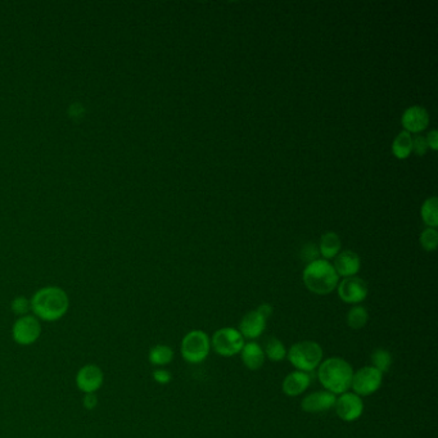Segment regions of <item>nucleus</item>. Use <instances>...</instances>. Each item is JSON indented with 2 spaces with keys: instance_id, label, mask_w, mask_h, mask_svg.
I'll return each mask as SVG.
<instances>
[{
  "instance_id": "obj_1",
  "label": "nucleus",
  "mask_w": 438,
  "mask_h": 438,
  "mask_svg": "<svg viewBox=\"0 0 438 438\" xmlns=\"http://www.w3.org/2000/svg\"><path fill=\"white\" fill-rule=\"evenodd\" d=\"M31 313L40 321H58L67 314L70 308V298L62 288L44 287L33 293L31 300Z\"/></svg>"
},
{
  "instance_id": "obj_2",
  "label": "nucleus",
  "mask_w": 438,
  "mask_h": 438,
  "mask_svg": "<svg viewBox=\"0 0 438 438\" xmlns=\"http://www.w3.org/2000/svg\"><path fill=\"white\" fill-rule=\"evenodd\" d=\"M355 370L353 365L342 358L323 360L318 367V380L328 392L340 396L351 390Z\"/></svg>"
},
{
  "instance_id": "obj_3",
  "label": "nucleus",
  "mask_w": 438,
  "mask_h": 438,
  "mask_svg": "<svg viewBox=\"0 0 438 438\" xmlns=\"http://www.w3.org/2000/svg\"><path fill=\"white\" fill-rule=\"evenodd\" d=\"M302 281L311 293L319 296L330 295L340 283V276L333 265L327 260L319 259L308 264L303 270Z\"/></svg>"
},
{
  "instance_id": "obj_4",
  "label": "nucleus",
  "mask_w": 438,
  "mask_h": 438,
  "mask_svg": "<svg viewBox=\"0 0 438 438\" xmlns=\"http://www.w3.org/2000/svg\"><path fill=\"white\" fill-rule=\"evenodd\" d=\"M323 348L315 340H301L289 347L287 359L298 372L313 373L323 361Z\"/></svg>"
},
{
  "instance_id": "obj_5",
  "label": "nucleus",
  "mask_w": 438,
  "mask_h": 438,
  "mask_svg": "<svg viewBox=\"0 0 438 438\" xmlns=\"http://www.w3.org/2000/svg\"><path fill=\"white\" fill-rule=\"evenodd\" d=\"M209 351H211V338L206 332L196 329L190 330L184 335L180 353L187 363L201 364L209 358Z\"/></svg>"
},
{
  "instance_id": "obj_6",
  "label": "nucleus",
  "mask_w": 438,
  "mask_h": 438,
  "mask_svg": "<svg viewBox=\"0 0 438 438\" xmlns=\"http://www.w3.org/2000/svg\"><path fill=\"white\" fill-rule=\"evenodd\" d=\"M246 340L236 328L225 327L216 330L211 338V348L221 358H233L239 355Z\"/></svg>"
},
{
  "instance_id": "obj_7",
  "label": "nucleus",
  "mask_w": 438,
  "mask_h": 438,
  "mask_svg": "<svg viewBox=\"0 0 438 438\" xmlns=\"http://www.w3.org/2000/svg\"><path fill=\"white\" fill-rule=\"evenodd\" d=\"M43 333L41 321L33 315L20 316L12 325V338L20 346H31Z\"/></svg>"
},
{
  "instance_id": "obj_8",
  "label": "nucleus",
  "mask_w": 438,
  "mask_h": 438,
  "mask_svg": "<svg viewBox=\"0 0 438 438\" xmlns=\"http://www.w3.org/2000/svg\"><path fill=\"white\" fill-rule=\"evenodd\" d=\"M383 383V373L372 367H364L353 373L351 390L360 397L377 392Z\"/></svg>"
},
{
  "instance_id": "obj_9",
  "label": "nucleus",
  "mask_w": 438,
  "mask_h": 438,
  "mask_svg": "<svg viewBox=\"0 0 438 438\" xmlns=\"http://www.w3.org/2000/svg\"><path fill=\"white\" fill-rule=\"evenodd\" d=\"M334 409L340 420L351 423L360 419V417L363 415L364 401H363V397H360L356 393H342L340 396H337Z\"/></svg>"
},
{
  "instance_id": "obj_10",
  "label": "nucleus",
  "mask_w": 438,
  "mask_h": 438,
  "mask_svg": "<svg viewBox=\"0 0 438 438\" xmlns=\"http://www.w3.org/2000/svg\"><path fill=\"white\" fill-rule=\"evenodd\" d=\"M337 289H338V296H340V300L345 303L353 305V306L365 301L367 293H369L367 283L359 276L343 278V281L338 283Z\"/></svg>"
},
{
  "instance_id": "obj_11",
  "label": "nucleus",
  "mask_w": 438,
  "mask_h": 438,
  "mask_svg": "<svg viewBox=\"0 0 438 438\" xmlns=\"http://www.w3.org/2000/svg\"><path fill=\"white\" fill-rule=\"evenodd\" d=\"M105 382L103 370L95 364H86L79 369L75 377V383L81 392L95 393L99 391Z\"/></svg>"
},
{
  "instance_id": "obj_12",
  "label": "nucleus",
  "mask_w": 438,
  "mask_h": 438,
  "mask_svg": "<svg viewBox=\"0 0 438 438\" xmlns=\"http://www.w3.org/2000/svg\"><path fill=\"white\" fill-rule=\"evenodd\" d=\"M266 323H268V318H265L256 308V310H252L243 316L242 320L239 323L238 330L241 332L244 340H257L265 332Z\"/></svg>"
},
{
  "instance_id": "obj_13",
  "label": "nucleus",
  "mask_w": 438,
  "mask_h": 438,
  "mask_svg": "<svg viewBox=\"0 0 438 438\" xmlns=\"http://www.w3.org/2000/svg\"><path fill=\"white\" fill-rule=\"evenodd\" d=\"M429 120H431L429 113L425 110L424 107L412 105L404 112V115L401 118V124L409 134L419 135L422 131H424L428 127Z\"/></svg>"
},
{
  "instance_id": "obj_14",
  "label": "nucleus",
  "mask_w": 438,
  "mask_h": 438,
  "mask_svg": "<svg viewBox=\"0 0 438 438\" xmlns=\"http://www.w3.org/2000/svg\"><path fill=\"white\" fill-rule=\"evenodd\" d=\"M337 396L328 391H316L305 396L301 401V409L305 412L316 414L333 409Z\"/></svg>"
},
{
  "instance_id": "obj_15",
  "label": "nucleus",
  "mask_w": 438,
  "mask_h": 438,
  "mask_svg": "<svg viewBox=\"0 0 438 438\" xmlns=\"http://www.w3.org/2000/svg\"><path fill=\"white\" fill-rule=\"evenodd\" d=\"M334 270L342 278L356 276L361 268L359 255L353 251H343L334 257Z\"/></svg>"
},
{
  "instance_id": "obj_16",
  "label": "nucleus",
  "mask_w": 438,
  "mask_h": 438,
  "mask_svg": "<svg viewBox=\"0 0 438 438\" xmlns=\"http://www.w3.org/2000/svg\"><path fill=\"white\" fill-rule=\"evenodd\" d=\"M311 380H313L311 374L295 370L288 374L284 378L281 390L288 397H297V396H301L302 393H305V391H308V387L311 385Z\"/></svg>"
},
{
  "instance_id": "obj_17",
  "label": "nucleus",
  "mask_w": 438,
  "mask_h": 438,
  "mask_svg": "<svg viewBox=\"0 0 438 438\" xmlns=\"http://www.w3.org/2000/svg\"><path fill=\"white\" fill-rule=\"evenodd\" d=\"M239 355H241V359H242L244 367L249 370L261 369L265 364V360H266L261 345H259L257 342H254V340L246 343Z\"/></svg>"
},
{
  "instance_id": "obj_18",
  "label": "nucleus",
  "mask_w": 438,
  "mask_h": 438,
  "mask_svg": "<svg viewBox=\"0 0 438 438\" xmlns=\"http://www.w3.org/2000/svg\"><path fill=\"white\" fill-rule=\"evenodd\" d=\"M319 252L320 256L324 259L323 260H330L334 259L335 256L340 254L342 242L340 238L337 233L334 231H328L325 234L321 236L320 243H319Z\"/></svg>"
},
{
  "instance_id": "obj_19",
  "label": "nucleus",
  "mask_w": 438,
  "mask_h": 438,
  "mask_svg": "<svg viewBox=\"0 0 438 438\" xmlns=\"http://www.w3.org/2000/svg\"><path fill=\"white\" fill-rule=\"evenodd\" d=\"M148 360L153 367H166L174 360V350L167 345H156L150 350Z\"/></svg>"
},
{
  "instance_id": "obj_20",
  "label": "nucleus",
  "mask_w": 438,
  "mask_h": 438,
  "mask_svg": "<svg viewBox=\"0 0 438 438\" xmlns=\"http://www.w3.org/2000/svg\"><path fill=\"white\" fill-rule=\"evenodd\" d=\"M393 156L399 160L410 157L412 153V137L407 131H401L392 143Z\"/></svg>"
},
{
  "instance_id": "obj_21",
  "label": "nucleus",
  "mask_w": 438,
  "mask_h": 438,
  "mask_svg": "<svg viewBox=\"0 0 438 438\" xmlns=\"http://www.w3.org/2000/svg\"><path fill=\"white\" fill-rule=\"evenodd\" d=\"M262 348L265 353V358H268L270 361L281 363L283 360L287 359V348L284 346V343L276 337H270L265 340V345Z\"/></svg>"
},
{
  "instance_id": "obj_22",
  "label": "nucleus",
  "mask_w": 438,
  "mask_h": 438,
  "mask_svg": "<svg viewBox=\"0 0 438 438\" xmlns=\"http://www.w3.org/2000/svg\"><path fill=\"white\" fill-rule=\"evenodd\" d=\"M422 219L424 221L427 226L436 229L438 225V199L437 197H431L428 199H425L422 209Z\"/></svg>"
},
{
  "instance_id": "obj_23",
  "label": "nucleus",
  "mask_w": 438,
  "mask_h": 438,
  "mask_svg": "<svg viewBox=\"0 0 438 438\" xmlns=\"http://www.w3.org/2000/svg\"><path fill=\"white\" fill-rule=\"evenodd\" d=\"M347 325L353 329V330H359L363 329L369 321V313L367 308L361 305H355L350 308L348 314H347Z\"/></svg>"
},
{
  "instance_id": "obj_24",
  "label": "nucleus",
  "mask_w": 438,
  "mask_h": 438,
  "mask_svg": "<svg viewBox=\"0 0 438 438\" xmlns=\"http://www.w3.org/2000/svg\"><path fill=\"white\" fill-rule=\"evenodd\" d=\"M370 363H372V367L378 369L380 373H387L392 367V355L386 348H377L372 353Z\"/></svg>"
},
{
  "instance_id": "obj_25",
  "label": "nucleus",
  "mask_w": 438,
  "mask_h": 438,
  "mask_svg": "<svg viewBox=\"0 0 438 438\" xmlns=\"http://www.w3.org/2000/svg\"><path fill=\"white\" fill-rule=\"evenodd\" d=\"M420 244L427 252H433L437 249L438 231L433 228H427L420 234Z\"/></svg>"
},
{
  "instance_id": "obj_26",
  "label": "nucleus",
  "mask_w": 438,
  "mask_h": 438,
  "mask_svg": "<svg viewBox=\"0 0 438 438\" xmlns=\"http://www.w3.org/2000/svg\"><path fill=\"white\" fill-rule=\"evenodd\" d=\"M11 308H12L14 314L20 318V316L28 315V313L31 311V303H30V300H27L26 297L19 296L11 303Z\"/></svg>"
},
{
  "instance_id": "obj_27",
  "label": "nucleus",
  "mask_w": 438,
  "mask_h": 438,
  "mask_svg": "<svg viewBox=\"0 0 438 438\" xmlns=\"http://www.w3.org/2000/svg\"><path fill=\"white\" fill-rule=\"evenodd\" d=\"M319 256H320L319 247L315 243H306L300 252L302 261L308 262V265L311 262L319 260Z\"/></svg>"
},
{
  "instance_id": "obj_28",
  "label": "nucleus",
  "mask_w": 438,
  "mask_h": 438,
  "mask_svg": "<svg viewBox=\"0 0 438 438\" xmlns=\"http://www.w3.org/2000/svg\"><path fill=\"white\" fill-rule=\"evenodd\" d=\"M152 377H153V380L158 385H169L171 380H172V374L167 370V369H165V367H157L153 373H152Z\"/></svg>"
},
{
  "instance_id": "obj_29",
  "label": "nucleus",
  "mask_w": 438,
  "mask_h": 438,
  "mask_svg": "<svg viewBox=\"0 0 438 438\" xmlns=\"http://www.w3.org/2000/svg\"><path fill=\"white\" fill-rule=\"evenodd\" d=\"M427 151H428V144H427L424 137L415 135V137H412V152L417 156L422 157V156H424Z\"/></svg>"
},
{
  "instance_id": "obj_30",
  "label": "nucleus",
  "mask_w": 438,
  "mask_h": 438,
  "mask_svg": "<svg viewBox=\"0 0 438 438\" xmlns=\"http://www.w3.org/2000/svg\"><path fill=\"white\" fill-rule=\"evenodd\" d=\"M83 405L86 410H94L98 406V397L95 393H85L83 397Z\"/></svg>"
},
{
  "instance_id": "obj_31",
  "label": "nucleus",
  "mask_w": 438,
  "mask_h": 438,
  "mask_svg": "<svg viewBox=\"0 0 438 438\" xmlns=\"http://www.w3.org/2000/svg\"><path fill=\"white\" fill-rule=\"evenodd\" d=\"M428 148H431L432 151H437L438 150V132L437 130H431L428 132V135L425 137Z\"/></svg>"
},
{
  "instance_id": "obj_32",
  "label": "nucleus",
  "mask_w": 438,
  "mask_h": 438,
  "mask_svg": "<svg viewBox=\"0 0 438 438\" xmlns=\"http://www.w3.org/2000/svg\"><path fill=\"white\" fill-rule=\"evenodd\" d=\"M257 310H259L265 318H268V319L271 316V314H273V308H271V305H268V303H262V305H260V306L257 308Z\"/></svg>"
}]
</instances>
